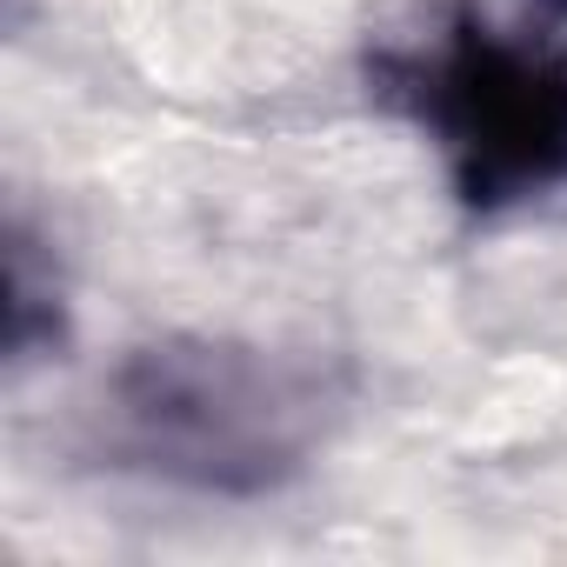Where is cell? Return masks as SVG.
Returning a JSON list of instances; mask_svg holds the SVG:
<instances>
[{
  "label": "cell",
  "mask_w": 567,
  "mask_h": 567,
  "mask_svg": "<svg viewBox=\"0 0 567 567\" xmlns=\"http://www.w3.org/2000/svg\"><path fill=\"white\" fill-rule=\"evenodd\" d=\"M94 421L114 467L181 494L254 501L308 467L321 441V394L267 348L167 334L101 381Z\"/></svg>",
  "instance_id": "6da1fadb"
},
{
  "label": "cell",
  "mask_w": 567,
  "mask_h": 567,
  "mask_svg": "<svg viewBox=\"0 0 567 567\" xmlns=\"http://www.w3.org/2000/svg\"><path fill=\"white\" fill-rule=\"evenodd\" d=\"M394 107L441 147L467 207L501 214L567 181V54L501 28L487 8L441 14L388 54Z\"/></svg>",
  "instance_id": "7a4b0ae2"
},
{
  "label": "cell",
  "mask_w": 567,
  "mask_h": 567,
  "mask_svg": "<svg viewBox=\"0 0 567 567\" xmlns=\"http://www.w3.org/2000/svg\"><path fill=\"white\" fill-rule=\"evenodd\" d=\"M554 8H567V0H554Z\"/></svg>",
  "instance_id": "3957f363"
}]
</instances>
